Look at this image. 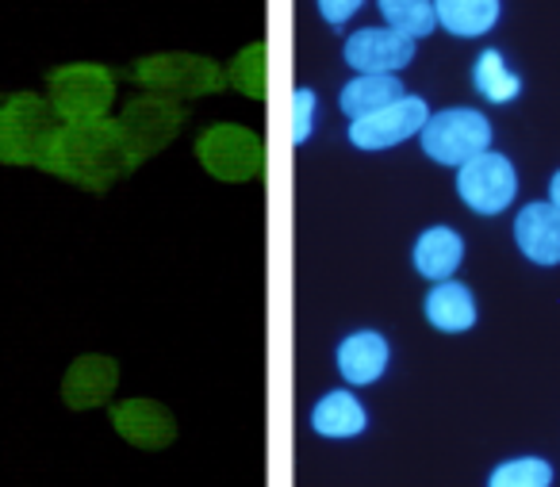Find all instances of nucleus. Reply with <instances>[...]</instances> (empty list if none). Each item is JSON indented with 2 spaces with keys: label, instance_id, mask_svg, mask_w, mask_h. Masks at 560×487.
<instances>
[{
  "label": "nucleus",
  "instance_id": "obj_1",
  "mask_svg": "<svg viewBox=\"0 0 560 487\" xmlns=\"http://www.w3.org/2000/svg\"><path fill=\"white\" fill-rule=\"evenodd\" d=\"M39 165L55 177L70 181V185L89 188V193H104L135 170L124 127L108 124V119L55 127Z\"/></svg>",
  "mask_w": 560,
  "mask_h": 487
},
{
  "label": "nucleus",
  "instance_id": "obj_2",
  "mask_svg": "<svg viewBox=\"0 0 560 487\" xmlns=\"http://www.w3.org/2000/svg\"><path fill=\"white\" fill-rule=\"evenodd\" d=\"M55 108L32 93H16L0 104V165H39L50 135Z\"/></svg>",
  "mask_w": 560,
  "mask_h": 487
},
{
  "label": "nucleus",
  "instance_id": "obj_3",
  "mask_svg": "<svg viewBox=\"0 0 560 487\" xmlns=\"http://www.w3.org/2000/svg\"><path fill=\"white\" fill-rule=\"evenodd\" d=\"M116 101V81L104 66L81 62L50 73V108L66 124H89L104 119V112Z\"/></svg>",
  "mask_w": 560,
  "mask_h": 487
},
{
  "label": "nucleus",
  "instance_id": "obj_4",
  "mask_svg": "<svg viewBox=\"0 0 560 487\" xmlns=\"http://www.w3.org/2000/svg\"><path fill=\"white\" fill-rule=\"evenodd\" d=\"M196 158L211 177L226 181V185H246L265 173V142L234 124H219L203 131L196 142Z\"/></svg>",
  "mask_w": 560,
  "mask_h": 487
},
{
  "label": "nucleus",
  "instance_id": "obj_5",
  "mask_svg": "<svg viewBox=\"0 0 560 487\" xmlns=\"http://www.w3.org/2000/svg\"><path fill=\"white\" fill-rule=\"evenodd\" d=\"M422 154L438 165H465L468 158L491 147V124L476 108H445L427 119L419 131Z\"/></svg>",
  "mask_w": 560,
  "mask_h": 487
},
{
  "label": "nucleus",
  "instance_id": "obj_6",
  "mask_svg": "<svg viewBox=\"0 0 560 487\" xmlns=\"http://www.w3.org/2000/svg\"><path fill=\"white\" fill-rule=\"evenodd\" d=\"M514 193H518L514 165L503 154H491V150L468 158L457 173V196L476 216H499L503 208H511Z\"/></svg>",
  "mask_w": 560,
  "mask_h": 487
},
{
  "label": "nucleus",
  "instance_id": "obj_7",
  "mask_svg": "<svg viewBox=\"0 0 560 487\" xmlns=\"http://www.w3.org/2000/svg\"><path fill=\"white\" fill-rule=\"evenodd\" d=\"M135 81L147 85L150 93H170V96H203L223 89V73L211 66L208 58L192 55H162V58H142L135 66Z\"/></svg>",
  "mask_w": 560,
  "mask_h": 487
},
{
  "label": "nucleus",
  "instance_id": "obj_8",
  "mask_svg": "<svg viewBox=\"0 0 560 487\" xmlns=\"http://www.w3.org/2000/svg\"><path fill=\"white\" fill-rule=\"evenodd\" d=\"M119 127H124L131 162L139 165L173 142V135H177V127H180V108L158 93L139 96V101L127 104V112L119 116Z\"/></svg>",
  "mask_w": 560,
  "mask_h": 487
},
{
  "label": "nucleus",
  "instance_id": "obj_9",
  "mask_svg": "<svg viewBox=\"0 0 560 487\" xmlns=\"http://www.w3.org/2000/svg\"><path fill=\"white\" fill-rule=\"evenodd\" d=\"M430 119V108L422 96H399V101L384 104L373 116H361L350 124V142L358 150H388L419 135Z\"/></svg>",
  "mask_w": 560,
  "mask_h": 487
},
{
  "label": "nucleus",
  "instance_id": "obj_10",
  "mask_svg": "<svg viewBox=\"0 0 560 487\" xmlns=\"http://www.w3.org/2000/svg\"><path fill=\"white\" fill-rule=\"evenodd\" d=\"M112 426L116 433L135 449H147V453H158V449L173 445L177 438V418L170 415V407H162L158 399H127L112 410Z\"/></svg>",
  "mask_w": 560,
  "mask_h": 487
},
{
  "label": "nucleus",
  "instance_id": "obj_11",
  "mask_svg": "<svg viewBox=\"0 0 560 487\" xmlns=\"http://www.w3.org/2000/svg\"><path fill=\"white\" fill-rule=\"evenodd\" d=\"M415 62V39L392 27H361L346 39V66L361 73H396Z\"/></svg>",
  "mask_w": 560,
  "mask_h": 487
},
{
  "label": "nucleus",
  "instance_id": "obj_12",
  "mask_svg": "<svg viewBox=\"0 0 560 487\" xmlns=\"http://www.w3.org/2000/svg\"><path fill=\"white\" fill-rule=\"evenodd\" d=\"M116 384H119V364L112 357L89 353L70 364V372L62 380V399L70 410H93L112 399Z\"/></svg>",
  "mask_w": 560,
  "mask_h": 487
},
{
  "label": "nucleus",
  "instance_id": "obj_13",
  "mask_svg": "<svg viewBox=\"0 0 560 487\" xmlns=\"http://www.w3.org/2000/svg\"><path fill=\"white\" fill-rule=\"evenodd\" d=\"M514 242L534 265H560V211L552 204H526L514 219Z\"/></svg>",
  "mask_w": 560,
  "mask_h": 487
},
{
  "label": "nucleus",
  "instance_id": "obj_14",
  "mask_svg": "<svg viewBox=\"0 0 560 487\" xmlns=\"http://www.w3.org/2000/svg\"><path fill=\"white\" fill-rule=\"evenodd\" d=\"M388 369V341L376 331H358L338 346V372L350 384H373Z\"/></svg>",
  "mask_w": 560,
  "mask_h": 487
},
{
  "label": "nucleus",
  "instance_id": "obj_15",
  "mask_svg": "<svg viewBox=\"0 0 560 487\" xmlns=\"http://www.w3.org/2000/svg\"><path fill=\"white\" fill-rule=\"evenodd\" d=\"M427 323L442 334H465L476 323V300L457 280H438L427 295Z\"/></svg>",
  "mask_w": 560,
  "mask_h": 487
},
{
  "label": "nucleus",
  "instance_id": "obj_16",
  "mask_svg": "<svg viewBox=\"0 0 560 487\" xmlns=\"http://www.w3.org/2000/svg\"><path fill=\"white\" fill-rule=\"evenodd\" d=\"M465 257V239L453 227H430L415 242V269L427 280H450Z\"/></svg>",
  "mask_w": 560,
  "mask_h": 487
},
{
  "label": "nucleus",
  "instance_id": "obj_17",
  "mask_svg": "<svg viewBox=\"0 0 560 487\" xmlns=\"http://www.w3.org/2000/svg\"><path fill=\"white\" fill-rule=\"evenodd\" d=\"M365 407L350 392H330L312 407V430L323 433V438H358L365 430Z\"/></svg>",
  "mask_w": 560,
  "mask_h": 487
},
{
  "label": "nucleus",
  "instance_id": "obj_18",
  "mask_svg": "<svg viewBox=\"0 0 560 487\" xmlns=\"http://www.w3.org/2000/svg\"><path fill=\"white\" fill-rule=\"evenodd\" d=\"M399 96H404V85H399L392 73H361V78H353L350 85H342L338 104H342V112L350 119H361V116L381 112L384 104L399 101Z\"/></svg>",
  "mask_w": 560,
  "mask_h": 487
},
{
  "label": "nucleus",
  "instance_id": "obj_19",
  "mask_svg": "<svg viewBox=\"0 0 560 487\" xmlns=\"http://www.w3.org/2000/svg\"><path fill=\"white\" fill-rule=\"evenodd\" d=\"M434 16L450 35L476 39V35L495 27L499 0H434Z\"/></svg>",
  "mask_w": 560,
  "mask_h": 487
},
{
  "label": "nucleus",
  "instance_id": "obj_20",
  "mask_svg": "<svg viewBox=\"0 0 560 487\" xmlns=\"http://www.w3.org/2000/svg\"><path fill=\"white\" fill-rule=\"evenodd\" d=\"M472 85H476V93H480L483 101L511 104L514 96H518V89H522V78L506 70V62H503V55H499V50H483V55L476 58V66H472Z\"/></svg>",
  "mask_w": 560,
  "mask_h": 487
},
{
  "label": "nucleus",
  "instance_id": "obj_21",
  "mask_svg": "<svg viewBox=\"0 0 560 487\" xmlns=\"http://www.w3.org/2000/svg\"><path fill=\"white\" fill-rule=\"evenodd\" d=\"M384 24L392 32L407 35V39H422V35L434 32L438 16H434V0H376Z\"/></svg>",
  "mask_w": 560,
  "mask_h": 487
},
{
  "label": "nucleus",
  "instance_id": "obj_22",
  "mask_svg": "<svg viewBox=\"0 0 560 487\" xmlns=\"http://www.w3.org/2000/svg\"><path fill=\"white\" fill-rule=\"evenodd\" d=\"M552 484V464L541 456H518L506 461L491 472L488 487H549Z\"/></svg>",
  "mask_w": 560,
  "mask_h": 487
},
{
  "label": "nucleus",
  "instance_id": "obj_23",
  "mask_svg": "<svg viewBox=\"0 0 560 487\" xmlns=\"http://www.w3.org/2000/svg\"><path fill=\"white\" fill-rule=\"evenodd\" d=\"M231 81L246 96L261 101V96H265V47H261V43H254L249 50H242L238 62H234V70H231Z\"/></svg>",
  "mask_w": 560,
  "mask_h": 487
},
{
  "label": "nucleus",
  "instance_id": "obj_24",
  "mask_svg": "<svg viewBox=\"0 0 560 487\" xmlns=\"http://www.w3.org/2000/svg\"><path fill=\"white\" fill-rule=\"evenodd\" d=\"M315 119V93L312 89H296L292 96V142H307Z\"/></svg>",
  "mask_w": 560,
  "mask_h": 487
},
{
  "label": "nucleus",
  "instance_id": "obj_25",
  "mask_svg": "<svg viewBox=\"0 0 560 487\" xmlns=\"http://www.w3.org/2000/svg\"><path fill=\"white\" fill-rule=\"evenodd\" d=\"M358 9H361V0H319V16L335 27H342Z\"/></svg>",
  "mask_w": 560,
  "mask_h": 487
},
{
  "label": "nucleus",
  "instance_id": "obj_26",
  "mask_svg": "<svg viewBox=\"0 0 560 487\" xmlns=\"http://www.w3.org/2000/svg\"><path fill=\"white\" fill-rule=\"evenodd\" d=\"M549 196H552V200H549V204H552V208H557V211H560V170H557V173H552V181H549Z\"/></svg>",
  "mask_w": 560,
  "mask_h": 487
}]
</instances>
